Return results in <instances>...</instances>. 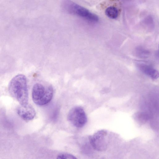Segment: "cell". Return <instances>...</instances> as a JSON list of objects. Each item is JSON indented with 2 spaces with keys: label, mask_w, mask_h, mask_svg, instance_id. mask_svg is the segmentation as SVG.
<instances>
[{
  "label": "cell",
  "mask_w": 159,
  "mask_h": 159,
  "mask_svg": "<svg viewBox=\"0 0 159 159\" xmlns=\"http://www.w3.org/2000/svg\"><path fill=\"white\" fill-rule=\"evenodd\" d=\"M8 90L10 95L20 105L28 103L27 79L24 75L19 74L14 77L9 83Z\"/></svg>",
  "instance_id": "cell-1"
},
{
  "label": "cell",
  "mask_w": 159,
  "mask_h": 159,
  "mask_svg": "<svg viewBox=\"0 0 159 159\" xmlns=\"http://www.w3.org/2000/svg\"><path fill=\"white\" fill-rule=\"evenodd\" d=\"M62 7L68 13L79 17L89 22L95 23L98 21V17L96 14L70 0H64L62 3Z\"/></svg>",
  "instance_id": "cell-2"
},
{
  "label": "cell",
  "mask_w": 159,
  "mask_h": 159,
  "mask_svg": "<svg viewBox=\"0 0 159 159\" xmlns=\"http://www.w3.org/2000/svg\"><path fill=\"white\" fill-rule=\"evenodd\" d=\"M53 89L51 85L46 86L37 83L34 85L32 90V98L34 102L37 105L43 106L48 103L52 100Z\"/></svg>",
  "instance_id": "cell-3"
},
{
  "label": "cell",
  "mask_w": 159,
  "mask_h": 159,
  "mask_svg": "<svg viewBox=\"0 0 159 159\" xmlns=\"http://www.w3.org/2000/svg\"><path fill=\"white\" fill-rule=\"evenodd\" d=\"M67 119L72 125L77 128L83 127L87 121L84 111L82 107L78 106L72 107L70 110Z\"/></svg>",
  "instance_id": "cell-4"
},
{
  "label": "cell",
  "mask_w": 159,
  "mask_h": 159,
  "mask_svg": "<svg viewBox=\"0 0 159 159\" xmlns=\"http://www.w3.org/2000/svg\"><path fill=\"white\" fill-rule=\"evenodd\" d=\"M90 143L92 148L98 151H103L108 145L107 132L104 130H99L89 137Z\"/></svg>",
  "instance_id": "cell-5"
},
{
  "label": "cell",
  "mask_w": 159,
  "mask_h": 159,
  "mask_svg": "<svg viewBox=\"0 0 159 159\" xmlns=\"http://www.w3.org/2000/svg\"><path fill=\"white\" fill-rule=\"evenodd\" d=\"M17 112L19 116L25 121L33 119L36 115L34 109L29 103L25 105H20L17 108Z\"/></svg>",
  "instance_id": "cell-6"
},
{
  "label": "cell",
  "mask_w": 159,
  "mask_h": 159,
  "mask_svg": "<svg viewBox=\"0 0 159 159\" xmlns=\"http://www.w3.org/2000/svg\"><path fill=\"white\" fill-rule=\"evenodd\" d=\"M139 66L143 73L151 78L157 79L158 77V71L152 67L145 64H140Z\"/></svg>",
  "instance_id": "cell-7"
},
{
  "label": "cell",
  "mask_w": 159,
  "mask_h": 159,
  "mask_svg": "<svg viewBox=\"0 0 159 159\" xmlns=\"http://www.w3.org/2000/svg\"><path fill=\"white\" fill-rule=\"evenodd\" d=\"M105 14L110 19H116L119 15V11L117 7L114 6H110L107 7L105 10Z\"/></svg>",
  "instance_id": "cell-8"
},
{
  "label": "cell",
  "mask_w": 159,
  "mask_h": 159,
  "mask_svg": "<svg viewBox=\"0 0 159 159\" xmlns=\"http://www.w3.org/2000/svg\"><path fill=\"white\" fill-rule=\"evenodd\" d=\"M57 159H76L77 158L73 155L68 153H62L58 155Z\"/></svg>",
  "instance_id": "cell-9"
},
{
  "label": "cell",
  "mask_w": 159,
  "mask_h": 159,
  "mask_svg": "<svg viewBox=\"0 0 159 159\" xmlns=\"http://www.w3.org/2000/svg\"><path fill=\"white\" fill-rule=\"evenodd\" d=\"M137 51L139 55L141 56L146 57L149 53L148 52L143 49H142V48H138L137 49Z\"/></svg>",
  "instance_id": "cell-10"
}]
</instances>
